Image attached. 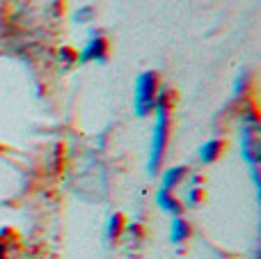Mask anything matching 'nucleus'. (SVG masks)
Here are the masks:
<instances>
[{
	"instance_id": "7",
	"label": "nucleus",
	"mask_w": 261,
	"mask_h": 259,
	"mask_svg": "<svg viewBox=\"0 0 261 259\" xmlns=\"http://www.w3.org/2000/svg\"><path fill=\"white\" fill-rule=\"evenodd\" d=\"M190 237V225L186 223L181 216H172V223H170V241L174 246H181L186 239Z\"/></svg>"
},
{
	"instance_id": "13",
	"label": "nucleus",
	"mask_w": 261,
	"mask_h": 259,
	"mask_svg": "<svg viewBox=\"0 0 261 259\" xmlns=\"http://www.w3.org/2000/svg\"><path fill=\"white\" fill-rule=\"evenodd\" d=\"M5 257H7V252H5V246L0 243V259H5Z\"/></svg>"
},
{
	"instance_id": "9",
	"label": "nucleus",
	"mask_w": 261,
	"mask_h": 259,
	"mask_svg": "<svg viewBox=\"0 0 261 259\" xmlns=\"http://www.w3.org/2000/svg\"><path fill=\"white\" fill-rule=\"evenodd\" d=\"M122 227H124V218L122 214H113L108 218V223H106V239H117L119 234H122Z\"/></svg>"
},
{
	"instance_id": "2",
	"label": "nucleus",
	"mask_w": 261,
	"mask_h": 259,
	"mask_svg": "<svg viewBox=\"0 0 261 259\" xmlns=\"http://www.w3.org/2000/svg\"><path fill=\"white\" fill-rule=\"evenodd\" d=\"M158 78L153 71H142L135 81V90H133V110L138 117H147L153 110L158 99Z\"/></svg>"
},
{
	"instance_id": "5",
	"label": "nucleus",
	"mask_w": 261,
	"mask_h": 259,
	"mask_svg": "<svg viewBox=\"0 0 261 259\" xmlns=\"http://www.w3.org/2000/svg\"><path fill=\"white\" fill-rule=\"evenodd\" d=\"M186 174H188V168H186V165H174V168H167L165 172H163V177H161V186H158V191L172 193L186 179Z\"/></svg>"
},
{
	"instance_id": "11",
	"label": "nucleus",
	"mask_w": 261,
	"mask_h": 259,
	"mask_svg": "<svg viewBox=\"0 0 261 259\" xmlns=\"http://www.w3.org/2000/svg\"><path fill=\"white\" fill-rule=\"evenodd\" d=\"M94 7L92 5H81V7L73 12V21L76 23H90L92 18H94Z\"/></svg>"
},
{
	"instance_id": "1",
	"label": "nucleus",
	"mask_w": 261,
	"mask_h": 259,
	"mask_svg": "<svg viewBox=\"0 0 261 259\" xmlns=\"http://www.w3.org/2000/svg\"><path fill=\"white\" fill-rule=\"evenodd\" d=\"M167 94L170 92L165 87L158 90V99L153 106V115H156V122H153V131L149 138V159H147V172L156 174L158 168L163 163V156H165V147H167V138H170V110H167Z\"/></svg>"
},
{
	"instance_id": "4",
	"label": "nucleus",
	"mask_w": 261,
	"mask_h": 259,
	"mask_svg": "<svg viewBox=\"0 0 261 259\" xmlns=\"http://www.w3.org/2000/svg\"><path fill=\"white\" fill-rule=\"evenodd\" d=\"M108 58V41H106L103 32L94 30L90 32V39L85 41V46L81 48V53H76V62L87 64V62H106Z\"/></svg>"
},
{
	"instance_id": "8",
	"label": "nucleus",
	"mask_w": 261,
	"mask_h": 259,
	"mask_svg": "<svg viewBox=\"0 0 261 259\" xmlns=\"http://www.w3.org/2000/svg\"><path fill=\"white\" fill-rule=\"evenodd\" d=\"M156 204L161 206L165 214H170V216H179V214H181V204H179V200H176L172 193L158 191V193H156Z\"/></svg>"
},
{
	"instance_id": "12",
	"label": "nucleus",
	"mask_w": 261,
	"mask_h": 259,
	"mask_svg": "<svg viewBox=\"0 0 261 259\" xmlns=\"http://www.w3.org/2000/svg\"><path fill=\"white\" fill-rule=\"evenodd\" d=\"M245 87H248V73H239L234 81V99H241V96H243Z\"/></svg>"
},
{
	"instance_id": "6",
	"label": "nucleus",
	"mask_w": 261,
	"mask_h": 259,
	"mask_svg": "<svg viewBox=\"0 0 261 259\" xmlns=\"http://www.w3.org/2000/svg\"><path fill=\"white\" fill-rule=\"evenodd\" d=\"M222 154V140H218V138H211V140H206L202 147H199L197 151V159L202 165H211L213 161H218V156Z\"/></svg>"
},
{
	"instance_id": "3",
	"label": "nucleus",
	"mask_w": 261,
	"mask_h": 259,
	"mask_svg": "<svg viewBox=\"0 0 261 259\" xmlns=\"http://www.w3.org/2000/svg\"><path fill=\"white\" fill-rule=\"evenodd\" d=\"M241 156L248 163V168H259L261 142H259V122L254 113L243 115V124H241Z\"/></svg>"
},
{
	"instance_id": "10",
	"label": "nucleus",
	"mask_w": 261,
	"mask_h": 259,
	"mask_svg": "<svg viewBox=\"0 0 261 259\" xmlns=\"http://www.w3.org/2000/svg\"><path fill=\"white\" fill-rule=\"evenodd\" d=\"M199 202H202V186H199V177H193V182L188 184V191H186V204L197 206Z\"/></svg>"
}]
</instances>
